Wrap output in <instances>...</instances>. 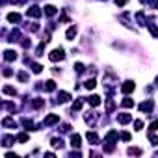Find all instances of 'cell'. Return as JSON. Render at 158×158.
<instances>
[{
  "label": "cell",
  "instance_id": "obj_1",
  "mask_svg": "<svg viewBox=\"0 0 158 158\" xmlns=\"http://www.w3.org/2000/svg\"><path fill=\"white\" fill-rule=\"evenodd\" d=\"M48 58H50V62H58V60H63V58H65L63 48H56V50H52V52L48 54Z\"/></svg>",
  "mask_w": 158,
  "mask_h": 158
},
{
  "label": "cell",
  "instance_id": "obj_2",
  "mask_svg": "<svg viewBox=\"0 0 158 158\" xmlns=\"http://www.w3.org/2000/svg\"><path fill=\"white\" fill-rule=\"evenodd\" d=\"M134 88H136V84L132 82V80H126V82L121 86V91H123V93H130V91H134Z\"/></svg>",
  "mask_w": 158,
  "mask_h": 158
},
{
  "label": "cell",
  "instance_id": "obj_3",
  "mask_svg": "<svg viewBox=\"0 0 158 158\" xmlns=\"http://www.w3.org/2000/svg\"><path fill=\"white\" fill-rule=\"evenodd\" d=\"M58 121H60V115H56V114H50V115L45 117V125H47V126L54 125V123H58Z\"/></svg>",
  "mask_w": 158,
  "mask_h": 158
},
{
  "label": "cell",
  "instance_id": "obj_4",
  "mask_svg": "<svg viewBox=\"0 0 158 158\" xmlns=\"http://www.w3.org/2000/svg\"><path fill=\"white\" fill-rule=\"evenodd\" d=\"M26 15H28V17H35V19H37V17H41V9H39L37 6H32L26 11Z\"/></svg>",
  "mask_w": 158,
  "mask_h": 158
},
{
  "label": "cell",
  "instance_id": "obj_5",
  "mask_svg": "<svg viewBox=\"0 0 158 158\" xmlns=\"http://www.w3.org/2000/svg\"><path fill=\"white\" fill-rule=\"evenodd\" d=\"M86 138H88V141L91 145H97L99 143V136L95 134V132H88V134H86Z\"/></svg>",
  "mask_w": 158,
  "mask_h": 158
},
{
  "label": "cell",
  "instance_id": "obj_6",
  "mask_svg": "<svg viewBox=\"0 0 158 158\" xmlns=\"http://www.w3.org/2000/svg\"><path fill=\"white\" fill-rule=\"evenodd\" d=\"M117 138H119V132H115V130L108 132V136H106V143H114Z\"/></svg>",
  "mask_w": 158,
  "mask_h": 158
},
{
  "label": "cell",
  "instance_id": "obj_7",
  "mask_svg": "<svg viewBox=\"0 0 158 158\" xmlns=\"http://www.w3.org/2000/svg\"><path fill=\"white\" fill-rule=\"evenodd\" d=\"M117 121H119L121 125H125V123H130V121H132V115H130V114H121L119 117H117Z\"/></svg>",
  "mask_w": 158,
  "mask_h": 158
},
{
  "label": "cell",
  "instance_id": "obj_8",
  "mask_svg": "<svg viewBox=\"0 0 158 158\" xmlns=\"http://www.w3.org/2000/svg\"><path fill=\"white\" fill-rule=\"evenodd\" d=\"M15 58H17L15 50H6V52H4V60H6V62H13Z\"/></svg>",
  "mask_w": 158,
  "mask_h": 158
},
{
  "label": "cell",
  "instance_id": "obj_9",
  "mask_svg": "<svg viewBox=\"0 0 158 158\" xmlns=\"http://www.w3.org/2000/svg\"><path fill=\"white\" fill-rule=\"evenodd\" d=\"M140 110H141V112H151V110H152V103H151V100L141 103V104H140Z\"/></svg>",
  "mask_w": 158,
  "mask_h": 158
},
{
  "label": "cell",
  "instance_id": "obj_10",
  "mask_svg": "<svg viewBox=\"0 0 158 158\" xmlns=\"http://www.w3.org/2000/svg\"><path fill=\"white\" fill-rule=\"evenodd\" d=\"M69 99H71V95L67 93V91H62V93H58V103H67Z\"/></svg>",
  "mask_w": 158,
  "mask_h": 158
},
{
  "label": "cell",
  "instance_id": "obj_11",
  "mask_svg": "<svg viewBox=\"0 0 158 158\" xmlns=\"http://www.w3.org/2000/svg\"><path fill=\"white\" fill-rule=\"evenodd\" d=\"M88 103H89L91 106H99V104H100V97H97V95H91L89 99H88Z\"/></svg>",
  "mask_w": 158,
  "mask_h": 158
},
{
  "label": "cell",
  "instance_id": "obj_12",
  "mask_svg": "<svg viewBox=\"0 0 158 158\" xmlns=\"http://www.w3.org/2000/svg\"><path fill=\"white\" fill-rule=\"evenodd\" d=\"M2 141H4V143H2L4 147H9V145H13V143H15V138H13V136H4V140H2Z\"/></svg>",
  "mask_w": 158,
  "mask_h": 158
},
{
  "label": "cell",
  "instance_id": "obj_13",
  "mask_svg": "<svg viewBox=\"0 0 158 158\" xmlns=\"http://www.w3.org/2000/svg\"><path fill=\"white\" fill-rule=\"evenodd\" d=\"M8 21L9 22H21V15H19V13H9L8 15Z\"/></svg>",
  "mask_w": 158,
  "mask_h": 158
},
{
  "label": "cell",
  "instance_id": "obj_14",
  "mask_svg": "<svg viewBox=\"0 0 158 158\" xmlns=\"http://www.w3.org/2000/svg\"><path fill=\"white\" fill-rule=\"evenodd\" d=\"M2 125H4V126H11V129H15V126H17V123H15L11 117H6V119L2 121Z\"/></svg>",
  "mask_w": 158,
  "mask_h": 158
},
{
  "label": "cell",
  "instance_id": "obj_15",
  "mask_svg": "<svg viewBox=\"0 0 158 158\" xmlns=\"http://www.w3.org/2000/svg\"><path fill=\"white\" fill-rule=\"evenodd\" d=\"M71 145H73V147H80V136L78 134L71 136Z\"/></svg>",
  "mask_w": 158,
  "mask_h": 158
},
{
  "label": "cell",
  "instance_id": "obj_16",
  "mask_svg": "<svg viewBox=\"0 0 158 158\" xmlns=\"http://www.w3.org/2000/svg\"><path fill=\"white\" fill-rule=\"evenodd\" d=\"M54 89H56V82H54V80L45 82V91H54Z\"/></svg>",
  "mask_w": 158,
  "mask_h": 158
},
{
  "label": "cell",
  "instance_id": "obj_17",
  "mask_svg": "<svg viewBox=\"0 0 158 158\" xmlns=\"http://www.w3.org/2000/svg\"><path fill=\"white\" fill-rule=\"evenodd\" d=\"M19 35H21V34H19V30H13V32L9 34V39H8V41H11V43L19 41Z\"/></svg>",
  "mask_w": 158,
  "mask_h": 158
},
{
  "label": "cell",
  "instance_id": "obj_18",
  "mask_svg": "<svg viewBox=\"0 0 158 158\" xmlns=\"http://www.w3.org/2000/svg\"><path fill=\"white\" fill-rule=\"evenodd\" d=\"M74 35H76V28H74V26H71V28L67 30V34H65V37H67L69 41H71V39H73Z\"/></svg>",
  "mask_w": 158,
  "mask_h": 158
},
{
  "label": "cell",
  "instance_id": "obj_19",
  "mask_svg": "<svg viewBox=\"0 0 158 158\" xmlns=\"http://www.w3.org/2000/svg\"><path fill=\"white\" fill-rule=\"evenodd\" d=\"M45 13H47L48 17H52V15H56V8L54 6H45Z\"/></svg>",
  "mask_w": 158,
  "mask_h": 158
},
{
  "label": "cell",
  "instance_id": "obj_20",
  "mask_svg": "<svg viewBox=\"0 0 158 158\" xmlns=\"http://www.w3.org/2000/svg\"><path fill=\"white\" fill-rule=\"evenodd\" d=\"M97 86V82H95V78H89V80H86V88L88 89H93Z\"/></svg>",
  "mask_w": 158,
  "mask_h": 158
},
{
  "label": "cell",
  "instance_id": "obj_21",
  "mask_svg": "<svg viewBox=\"0 0 158 158\" xmlns=\"http://www.w3.org/2000/svg\"><path fill=\"white\" fill-rule=\"evenodd\" d=\"M34 108H41V106L45 104V99H34Z\"/></svg>",
  "mask_w": 158,
  "mask_h": 158
},
{
  "label": "cell",
  "instance_id": "obj_22",
  "mask_svg": "<svg viewBox=\"0 0 158 158\" xmlns=\"http://www.w3.org/2000/svg\"><path fill=\"white\" fill-rule=\"evenodd\" d=\"M121 106H123V108H130V106H134V100H132V99H125L123 103H121Z\"/></svg>",
  "mask_w": 158,
  "mask_h": 158
},
{
  "label": "cell",
  "instance_id": "obj_23",
  "mask_svg": "<svg viewBox=\"0 0 158 158\" xmlns=\"http://www.w3.org/2000/svg\"><path fill=\"white\" fill-rule=\"evenodd\" d=\"M52 145H54V147H60V149H62V147H63L62 138H54V140H52Z\"/></svg>",
  "mask_w": 158,
  "mask_h": 158
},
{
  "label": "cell",
  "instance_id": "obj_24",
  "mask_svg": "<svg viewBox=\"0 0 158 158\" xmlns=\"http://www.w3.org/2000/svg\"><path fill=\"white\" fill-rule=\"evenodd\" d=\"M17 141H21V143H26V141H28V134H19V136H17Z\"/></svg>",
  "mask_w": 158,
  "mask_h": 158
},
{
  "label": "cell",
  "instance_id": "obj_25",
  "mask_svg": "<svg viewBox=\"0 0 158 158\" xmlns=\"http://www.w3.org/2000/svg\"><path fill=\"white\" fill-rule=\"evenodd\" d=\"M147 26H149V30H151V34L154 35V37H158V28L154 26V24H147Z\"/></svg>",
  "mask_w": 158,
  "mask_h": 158
},
{
  "label": "cell",
  "instance_id": "obj_26",
  "mask_svg": "<svg viewBox=\"0 0 158 158\" xmlns=\"http://www.w3.org/2000/svg\"><path fill=\"white\" fill-rule=\"evenodd\" d=\"M32 71H34V73H41L43 67H41L39 63H32Z\"/></svg>",
  "mask_w": 158,
  "mask_h": 158
},
{
  "label": "cell",
  "instance_id": "obj_27",
  "mask_svg": "<svg viewBox=\"0 0 158 158\" xmlns=\"http://www.w3.org/2000/svg\"><path fill=\"white\" fill-rule=\"evenodd\" d=\"M4 93H8V95H15V89L11 88V86H6V88H4Z\"/></svg>",
  "mask_w": 158,
  "mask_h": 158
},
{
  "label": "cell",
  "instance_id": "obj_28",
  "mask_svg": "<svg viewBox=\"0 0 158 158\" xmlns=\"http://www.w3.org/2000/svg\"><path fill=\"white\" fill-rule=\"evenodd\" d=\"M149 130H151V132L158 130V121H152V123H151V126H149Z\"/></svg>",
  "mask_w": 158,
  "mask_h": 158
},
{
  "label": "cell",
  "instance_id": "obj_29",
  "mask_svg": "<svg viewBox=\"0 0 158 158\" xmlns=\"http://www.w3.org/2000/svg\"><path fill=\"white\" fill-rule=\"evenodd\" d=\"M80 108H82V100H76V103L73 104V112L74 110H80Z\"/></svg>",
  "mask_w": 158,
  "mask_h": 158
},
{
  "label": "cell",
  "instance_id": "obj_30",
  "mask_svg": "<svg viewBox=\"0 0 158 158\" xmlns=\"http://www.w3.org/2000/svg\"><path fill=\"white\" fill-rule=\"evenodd\" d=\"M19 80H21V82H26V80H28V74H26V73H19Z\"/></svg>",
  "mask_w": 158,
  "mask_h": 158
},
{
  "label": "cell",
  "instance_id": "obj_31",
  "mask_svg": "<svg viewBox=\"0 0 158 158\" xmlns=\"http://www.w3.org/2000/svg\"><path fill=\"white\" fill-rule=\"evenodd\" d=\"M129 154H141V151H140V149H134V147H130V149H129Z\"/></svg>",
  "mask_w": 158,
  "mask_h": 158
},
{
  "label": "cell",
  "instance_id": "obj_32",
  "mask_svg": "<svg viewBox=\"0 0 158 158\" xmlns=\"http://www.w3.org/2000/svg\"><path fill=\"white\" fill-rule=\"evenodd\" d=\"M74 69H76V73H82V71H84V65H82V63H74Z\"/></svg>",
  "mask_w": 158,
  "mask_h": 158
},
{
  "label": "cell",
  "instance_id": "obj_33",
  "mask_svg": "<svg viewBox=\"0 0 158 158\" xmlns=\"http://www.w3.org/2000/svg\"><path fill=\"white\" fill-rule=\"evenodd\" d=\"M121 140H123V141H129V140H130V134H129V132H123V134H121Z\"/></svg>",
  "mask_w": 158,
  "mask_h": 158
},
{
  "label": "cell",
  "instance_id": "obj_34",
  "mask_svg": "<svg viewBox=\"0 0 158 158\" xmlns=\"http://www.w3.org/2000/svg\"><path fill=\"white\" fill-rule=\"evenodd\" d=\"M106 108H108V112H112L115 108V104H114V100H108V104H106Z\"/></svg>",
  "mask_w": 158,
  "mask_h": 158
},
{
  "label": "cell",
  "instance_id": "obj_35",
  "mask_svg": "<svg viewBox=\"0 0 158 158\" xmlns=\"http://www.w3.org/2000/svg\"><path fill=\"white\" fill-rule=\"evenodd\" d=\"M134 126H136V130H141V126H143V123H141V121H134Z\"/></svg>",
  "mask_w": 158,
  "mask_h": 158
},
{
  "label": "cell",
  "instance_id": "obj_36",
  "mask_svg": "<svg viewBox=\"0 0 158 158\" xmlns=\"http://www.w3.org/2000/svg\"><path fill=\"white\" fill-rule=\"evenodd\" d=\"M151 141H152V145H158V136L151 134Z\"/></svg>",
  "mask_w": 158,
  "mask_h": 158
},
{
  "label": "cell",
  "instance_id": "obj_37",
  "mask_svg": "<svg viewBox=\"0 0 158 158\" xmlns=\"http://www.w3.org/2000/svg\"><path fill=\"white\" fill-rule=\"evenodd\" d=\"M11 74H13L11 69H6V71H4V76H11Z\"/></svg>",
  "mask_w": 158,
  "mask_h": 158
},
{
  "label": "cell",
  "instance_id": "obj_38",
  "mask_svg": "<svg viewBox=\"0 0 158 158\" xmlns=\"http://www.w3.org/2000/svg\"><path fill=\"white\" fill-rule=\"evenodd\" d=\"M115 4H117V6H125L126 0H115Z\"/></svg>",
  "mask_w": 158,
  "mask_h": 158
}]
</instances>
